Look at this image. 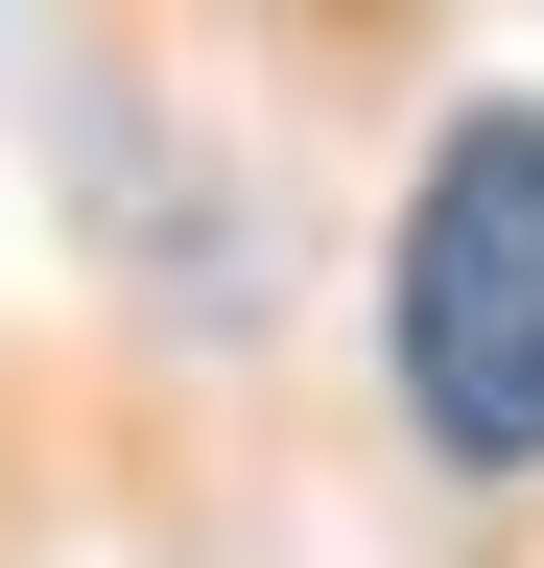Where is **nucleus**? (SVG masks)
<instances>
[{"label":"nucleus","mask_w":544,"mask_h":568,"mask_svg":"<svg viewBox=\"0 0 544 568\" xmlns=\"http://www.w3.org/2000/svg\"><path fill=\"white\" fill-rule=\"evenodd\" d=\"M379 355H402V426L450 474H544V95H473L402 166Z\"/></svg>","instance_id":"obj_1"}]
</instances>
